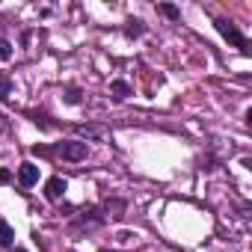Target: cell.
Here are the masks:
<instances>
[{"label": "cell", "instance_id": "1", "mask_svg": "<svg viewBox=\"0 0 252 252\" xmlns=\"http://www.w3.org/2000/svg\"><path fill=\"white\" fill-rule=\"evenodd\" d=\"M217 30H220V33H222V36H225V39H228L234 48H240L243 54H249V39H246V36H243V33H240V30H237L231 21H225V18H217Z\"/></svg>", "mask_w": 252, "mask_h": 252}, {"label": "cell", "instance_id": "6", "mask_svg": "<svg viewBox=\"0 0 252 252\" xmlns=\"http://www.w3.org/2000/svg\"><path fill=\"white\" fill-rule=\"evenodd\" d=\"M110 89H113V95H116V98H128V95H131V86L125 83V80H113V86H110Z\"/></svg>", "mask_w": 252, "mask_h": 252}, {"label": "cell", "instance_id": "2", "mask_svg": "<svg viewBox=\"0 0 252 252\" xmlns=\"http://www.w3.org/2000/svg\"><path fill=\"white\" fill-rule=\"evenodd\" d=\"M57 152H60L65 160H83V158H86V143H63Z\"/></svg>", "mask_w": 252, "mask_h": 252}, {"label": "cell", "instance_id": "8", "mask_svg": "<svg viewBox=\"0 0 252 252\" xmlns=\"http://www.w3.org/2000/svg\"><path fill=\"white\" fill-rule=\"evenodd\" d=\"M9 92H12V80L6 74H0V98H9Z\"/></svg>", "mask_w": 252, "mask_h": 252}, {"label": "cell", "instance_id": "7", "mask_svg": "<svg viewBox=\"0 0 252 252\" xmlns=\"http://www.w3.org/2000/svg\"><path fill=\"white\" fill-rule=\"evenodd\" d=\"M125 36L128 39H134V36H143V21H128V27H125Z\"/></svg>", "mask_w": 252, "mask_h": 252}, {"label": "cell", "instance_id": "5", "mask_svg": "<svg viewBox=\"0 0 252 252\" xmlns=\"http://www.w3.org/2000/svg\"><path fill=\"white\" fill-rule=\"evenodd\" d=\"M15 240V231H12V225L6 222V220H0V249L3 246H9Z\"/></svg>", "mask_w": 252, "mask_h": 252}, {"label": "cell", "instance_id": "10", "mask_svg": "<svg viewBox=\"0 0 252 252\" xmlns=\"http://www.w3.org/2000/svg\"><path fill=\"white\" fill-rule=\"evenodd\" d=\"M9 57H12V45H9L6 39H0V63L9 60Z\"/></svg>", "mask_w": 252, "mask_h": 252}, {"label": "cell", "instance_id": "12", "mask_svg": "<svg viewBox=\"0 0 252 252\" xmlns=\"http://www.w3.org/2000/svg\"><path fill=\"white\" fill-rule=\"evenodd\" d=\"M15 252H27V249H15Z\"/></svg>", "mask_w": 252, "mask_h": 252}, {"label": "cell", "instance_id": "3", "mask_svg": "<svg viewBox=\"0 0 252 252\" xmlns=\"http://www.w3.org/2000/svg\"><path fill=\"white\" fill-rule=\"evenodd\" d=\"M18 181H21L24 187H33V184L39 181V166H36V163H30V160H27V163H21V166H18Z\"/></svg>", "mask_w": 252, "mask_h": 252}, {"label": "cell", "instance_id": "4", "mask_svg": "<svg viewBox=\"0 0 252 252\" xmlns=\"http://www.w3.org/2000/svg\"><path fill=\"white\" fill-rule=\"evenodd\" d=\"M65 187H68V184H65V178H51V181L45 184V196H48L51 202H57V199L65 193Z\"/></svg>", "mask_w": 252, "mask_h": 252}, {"label": "cell", "instance_id": "11", "mask_svg": "<svg viewBox=\"0 0 252 252\" xmlns=\"http://www.w3.org/2000/svg\"><path fill=\"white\" fill-rule=\"evenodd\" d=\"M77 134H83V137H98L101 131H95V128H77Z\"/></svg>", "mask_w": 252, "mask_h": 252}, {"label": "cell", "instance_id": "9", "mask_svg": "<svg viewBox=\"0 0 252 252\" xmlns=\"http://www.w3.org/2000/svg\"><path fill=\"white\" fill-rule=\"evenodd\" d=\"M160 12H163L166 18H172V21H178V18H181V12H178L172 3H160Z\"/></svg>", "mask_w": 252, "mask_h": 252}]
</instances>
